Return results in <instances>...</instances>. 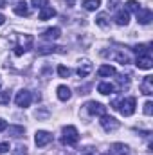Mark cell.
Masks as SVG:
<instances>
[{
	"label": "cell",
	"instance_id": "6da1fadb",
	"mask_svg": "<svg viewBox=\"0 0 153 155\" xmlns=\"http://www.w3.org/2000/svg\"><path fill=\"white\" fill-rule=\"evenodd\" d=\"M135 105H137L135 97H126V99H122V101H119V103H114L112 107H114L115 110H119L124 117H130L135 112Z\"/></svg>",
	"mask_w": 153,
	"mask_h": 155
},
{
	"label": "cell",
	"instance_id": "7a4b0ae2",
	"mask_svg": "<svg viewBox=\"0 0 153 155\" xmlns=\"http://www.w3.org/2000/svg\"><path fill=\"white\" fill-rule=\"evenodd\" d=\"M77 141H79V134H77L76 126H72V124L65 126L63 135H61V143L67 144V146H74V144H77Z\"/></svg>",
	"mask_w": 153,
	"mask_h": 155
},
{
	"label": "cell",
	"instance_id": "3957f363",
	"mask_svg": "<svg viewBox=\"0 0 153 155\" xmlns=\"http://www.w3.org/2000/svg\"><path fill=\"white\" fill-rule=\"evenodd\" d=\"M31 101H33V96H31V92H29V90H20V92L16 94V97H15L16 107H22V108L29 107V105H31Z\"/></svg>",
	"mask_w": 153,
	"mask_h": 155
},
{
	"label": "cell",
	"instance_id": "277c9868",
	"mask_svg": "<svg viewBox=\"0 0 153 155\" xmlns=\"http://www.w3.org/2000/svg\"><path fill=\"white\" fill-rule=\"evenodd\" d=\"M85 108H86V112H88L90 116H103V114L106 112V107H105L103 103H97V101H88V103L85 105Z\"/></svg>",
	"mask_w": 153,
	"mask_h": 155
},
{
	"label": "cell",
	"instance_id": "5b68a950",
	"mask_svg": "<svg viewBox=\"0 0 153 155\" xmlns=\"http://www.w3.org/2000/svg\"><path fill=\"white\" fill-rule=\"evenodd\" d=\"M99 124H101V126H103V130H106V132H114V130L119 128V121H117L115 117L106 116V114H103V116H101Z\"/></svg>",
	"mask_w": 153,
	"mask_h": 155
},
{
	"label": "cell",
	"instance_id": "8992f818",
	"mask_svg": "<svg viewBox=\"0 0 153 155\" xmlns=\"http://www.w3.org/2000/svg\"><path fill=\"white\" fill-rule=\"evenodd\" d=\"M50 141H52V135H50L49 132H45V130H38V132L34 134V143H36V146H38V148L47 146Z\"/></svg>",
	"mask_w": 153,
	"mask_h": 155
},
{
	"label": "cell",
	"instance_id": "52a82bcc",
	"mask_svg": "<svg viewBox=\"0 0 153 155\" xmlns=\"http://www.w3.org/2000/svg\"><path fill=\"white\" fill-rule=\"evenodd\" d=\"M135 15H137V22L142 24V25H148V24L153 20V13H151V9H148V7H146V9L141 7Z\"/></svg>",
	"mask_w": 153,
	"mask_h": 155
},
{
	"label": "cell",
	"instance_id": "ba28073f",
	"mask_svg": "<svg viewBox=\"0 0 153 155\" xmlns=\"http://www.w3.org/2000/svg\"><path fill=\"white\" fill-rule=\"evenodd\" d=\"M135 65L139 67V69H144V71H150L153 67V60L150 54H141L139 58H137V61H135Z\"/></svg>",
	"mask_w": 153,
	"mask_h": 155
},
{
	"label": "cell",
	"instance_id": "9c48e42d",
	"mask_svg": "<svg viewBox=\"0 0 153 155\" xmlns=\"http://www.w3.org/2000/svg\"><path fill=\"white\" fill-rule=\"evenodd\" d=\"M92 69H94V65H92L90 60H81L79 67H77V74H79V78H86L92 72Z\"/></svg>",
	"mask_w": 153,
	"mask_h": 155
},
{
	"label": "cell",
	"instance_id": "30bf717a",
	"mask_svg": "<svg viewBox=\"0 0 153 155\" xmlns=\"http://www.w3.org/2000/svg\"><path fill=\"white\" fill-rule=\"evenodd\" d=\"M141 92L144 96H151L153 94V78L151 76H144V79L141 81Z\"/></svg>",
	"mask_w": 153,
	"mask_h": 155
},
{
	"label": "cell",
	"instance_id": "8fae6325",
	"mask_svg": "<svg viewBox=\"0 0 153 155\" xmlns=\"http://www.w3.org/2000/svg\"><path fill=\"white\" fill-rule=\"evenodd\" d=\"M114 20H115L117 25H128V24H130V13H128L126 9H121V11L115 13Z\"/></svg>",
	"mask_w": 153,
	"mask_h": 155
},
{
	"label": "cell",
	"instance_id": "7c38bea8",
	"mask_svg": "<svg viewBox=\"0 0 153 155\" xmlns=\"http://www.w3.org/2000/svg\"><path fill=\"white\" fill-rule=\"evenodd\" d=\"M13 11H15L18 16H29V7H27L25 0H20V2H16V5L13 7Z\"/></svg>",
	"mask_w": 153,
	"mask_h": 155
},
{
	"label": "cell",
	"instance_id": "4fadbf2b",
	"mask_svg": "<svg viewBox=\"0 0 153 155\" xmlns=\"http://www.w3.org/2000/svg\"><path fill=\"white\" fill-rule=\"evenodd\" d=\"M56 92H58V99H60V101H69V99H70V96H72L70 88H69V87H65V85H60V87L56 88Z\"/></svg>",
	"mask_w": 153,
	"mask_h": 155
},
{
	"label": "cell",
	"instance_id": "5bb4252c",
	"mask_svg": "<svg viewBox=\"0 0 153 155\" xmlns=\"http://www.w3.org/2000/svg\"><path fill=\"white\" fill-rule=\"evenodd\" d=\"M52 16H56V9H54V7L45 5V7L40 9V15H38L40 20H49V18H52Z\"/></svg>",
	"mask_w": 153,
	"mask_h": 155
},
{
	"label": "cell",
	"instance_id": "9a60e30c",
	"mask_svg": "<svg viewBox=\"0 0 153 155\" xmlns=\"http://www.w3.org/2000/svg\"><path fill=\"white\" fill-rule=\"evenodd\" d=\"M99 78H110V76H115V67L112 65H101L99 71H97Z\"/></svg>",
	"mask_w": 153,
	"mask_h": 155
},
{
	"label": "cell",
	"instance_id": "2e32d148",
	"mask_svg": "<svg viewBox=\"0 0 153 155\" xmlns=\"http://www.w3.org/2000/svg\"><path fill=\"white\" fill-rule=\"evenodd\" d=\"M97 92H101L103 96H110V94H114V85L108 83V81H103V83H99Z\"/></svg>",
	"mask_w": 153,
	"mask_h": 155
},
{
	"label": "cell",
	"instance_id": "e0dca14e",
	"mask_svg": "<svg viewBox=\"0 0 153 155\" xmlns=\"http://www.w3.org/2000/svg\"><path fill=\"white\" fill-rule=\"evenodd\" d=\"M43 36L47 40H58L61 36V29H60V27H49V29L43 33Z\"/></svg>",
	"mask_w": 153,
	"mask_h": 155
},
{
	"label": "cell",
	"instance_id": "ac0fdd59",
	"mask_svg": "<svg viewBox=\"0 0 153 155\" xmlns=\"http://www.w3.org/2000/svg\"><path fill=\"white\" fill-rule=\"evenodd\" d=\"M112 153L114 155H128V146L122 143H115L112 144Z\"/></svg>",
	"mask_w": 153,
	"mask_h": 155
},
{
	"label": "cell",
	"instance_id": "d6986e66",
	"mask_svg": "<svg viewBox=\"0 0 153 155\" xmlns=\"http://www.w3.org/2000/svg\"><path fill=\"white\" fill-rule=\"evenodd\" d=\"M99 5H101V0H83V7L86 11H96L99 9Z\"/></svg>",
	"mask_w": 153,
	"mask_h": 155
},
{
	"label": "cell",
	"instance_id": "ffe728a7",
	"mask_svg": "<svg viewBox=\"0 0 153 155\" xmlns=\"http://www.w3.org/2000/svg\"><path fill=\"white\" fill-rule=\"evenodd\" d=\"M7 132H9V135H13V137H20V135H24V126H7L5 128Z\"/></svg>",
	"mask_w": 153,
	"mask_h": 155
},
{
	"label": "cell",
	"instance_id": "44dd1931",
	"mask_svg": "<svg viewBox=\"0 0 153 155\" xmlns=\"http://www.w3.org/2000/svg\"><path fill=\"white\" fill-rule=\"evenodd\" d=\"M96 24H97L99 27H103V29H106V27L110 25V22H108V16H106L105 13H101V15L96 18Z\"/></svg>",
	"mask_w": 153,
	"mask_h": 155
},
{
	"label": "cell",
	"instance_id": "7402d4cb",
	"mask_svg": "<svg viewBox=\"0 0 153 155\" xmlns=\"http://www.w3.org/2000/svg\"><path fill=\"white\" fill-rule=\"evenodd\" d=\"M50 52H65V51H61V47H40L38 49V54H50Z\"/></svg>",
	"mask_w": 153,
	"mask_h": 155
},
{
	"label": "cell",
	"instance_id": "603a6c76",
	"mask_svg": "<svg viewBox=\"0 0 153 155\" xmlns=\"http://www.w3.org/2000/svg\"><path fill=\"white\" fill-rule=\"evenodd\" d=\"M139 9H141V5H139L137 0H128V2H126V11H133V13H137Z\"/></svg>",
	"mask_w": 153,
	"mask_h": 155
},
{
	"label": "cell",
	"instance_id": "cb8c5ba5",
	"mask_svg": "<svg viewBox=\"0 0 153 155\" xmlns=\"http://www.w3.org/2000/svg\"><path fill=\"white\" fill-rule=\"evenodd\" d=\"M9 99H11L9 90H0V105H9Z\"/></svg>",
	"mask_w": 153,
	"mask_h": 155
},
{
	"label": "cell",
	"instance_id": "d4e9b609",
	"mask_svg": "<svg viewBox=\"0 0 153 155\" xmlns=\"http://www.w3.org/2000/svg\"><path fill=\"white\" fill-rule=\"evenodd\" d=\"M115 61H119L121 65H128V63H130V58H128L126 54H122V52H117V54H115Z\"/></svg>",
	"mask_w": 153,
	"mask_h": 155
},
{
	"label": "cell",
	"instance_id": "484cf974",
	"mask_svg": "<svg viewBox=\"0 0 153 155\" xmlns=\"http://www.w3.org/2000/svg\"><path fill=\"white\" fill-rule=\"evenodd\" d=\"M58 74H60L61 78H69V76H70V69H69V67L60 65V67H58Z\"/></svg>",
	"mask_w": 153,
	"mask_h": 155
},
{
	"label": "cell",
	"instance_id": "4316f807",
	"mask_svg": "<svg viewBox=\"0 0 153 155\" xmlns=\"http://www.w3.org/2000/svg\"><path fill=\"white\" fill-rule=\"evenodd\" d=\"M31 4H33L36 9H41V7L49 5V2H47V0H31Z\"/></svg>",
	"mask_w": 153,
	"mask_h": 155
},
{
	"label": "cell",
	"instance_id": "83f0119b",
	"mask_svg": "<svg viewBox=\"0 0 153 155\" xmlns=\"http://www.w3.org/2000/svg\"><path fill=\"white\" fill-rule=\"evenodd\" d=\"M133 51H135V52H141V54H150V52H148V45H135Z\"/></svg>",
	"mask_w": 153,
	"mask_h": 155
},
{
	"label": "cell",
	"instance_id": "f1b7e54d",
	"mask_svg": "<svg viewBox=\"0 0 153 155\" xmlns=\"http://www.w3.org/2000/svg\"><path fill=\"white\" fill-rule=\"evenodd\" d=\"M144 114H146V116H151L153 114V103L151 101H146V103H144Z\"/></svg>",
	"mask_w": 153,
	"mask_h": 155
},
{
	"label": "cell",
	"instance_id": "f546056e",
	"mask_svg": "<svg viewBox=\"0 0 153 155\" xmlns=\"http://www.w3.org/2000/svg\"><path fill=\"white\" fill-rule=\"evenodd\" d=\"M13 155H27V148L25 146H16L13 150Z\"/></svg>",
	"mask_w": 153,
	"mask_h": 155
},
{
	"label": "cell",
	"instance_id": "4dcf8cb0",
	"mask_svg": "<svg viewBox=\"0 0 153 155\" xmlns=\"http://www.w3.org/2000/svg\"><path fill=\"white\" fill-rule=\"evenodd\" d=\"M9 150V143H0V155H4Z\"/></svg>",
	"mask_w": 153,
	"mask_h": 155
},
{
	"label": "cell",
	"instance_id": "1f68e13d",
	"mask_svg": "<svg viewBox=\"0 0 153 155\" xmlns=\"http://www.w3.org/2000/svg\"><path fill=\"white\" fill-rule=\"evenodd\" d=\"M24 52H25V49H22L20 45H16V47H15V54H16V56H22Z\"/></svg>",
	"mask_w": 153,
	"mask_h": 155
},
{
	"label": "cell",
	"instance_id": "d6a6232c",
	"mask_svg": "<svg viewBox=\"0 0 153 155\" xmlns=\"http://www.w3.org/2000/svg\"><path fill=\"white\" fill-rule=\"evenodd\" d=\"M81 155H94V148H90V146H88V148H85Z\"/></svg>",
	"mask_w": 153,
	"mask_h": 155
},
{
	"label": "cell",
	"instance_id": "836d02e7",
	"mask_svg": "<svg viewBox=\"0 0 153 155\" xmlns=\"http://www.w3.org/2000/svg\"><path fill=\"white\" fill-rule=\"evenodd\" d=\"M5 128H7V123H5L4 119H0V132H4Z\"/></svg>",
	"mask_w": 153,
	"mask_h": 155
},
{
	"label": "cell",
	"instance_id": "e575fe53",
	"mask_svg": "<svg viewBox=\"0 0 153 155\" xmlns=\"http://www.w3.org/2000/svg\"><path fill=\"white\" fill-rule=\"evenodd\" d=\"M119 2H121V0H108V5H110V7H117Z\"/></svg>",
	"mask_w": 153,
	"mask_h": 155
},
{
	"label": "cell",
	"instance_id": "d590c367",
	"mask_svg": "<svg viewBox=\"0 0 153 155\" xmlns=\"http://www.w3.org/2000/svg\"><path fill=\"white\" fill-rule=\"evenodd\" d=\"M4 22H5V16H4V15L0 13V25H4Z\"/></svg>",
	"mask_w": 153,
	"mask_h": 155
},
{
	"label": "cell",
	"instance_id": "8d00e7d4",
	"mask_svg": "<svg viewBox=\"0 0 153 155\" xmlns=\"http://www.w3.org/2000/svg\"><path fill=\"white\" fill-rule=\"evenodd\" d=\"M5 5H7V2L5 0H0V7H5Z\"/></svg>",
	"mask_w": 153,
	"mask_h": 155
},
{
	"label": "cell",
	"instance_id": "74e56055",
	"mask_svg": "<svg viewBox=\"0 0 153 155\" xmlns=\"http://www.w3.org/2000/svg\"><path fill=\"white\" fill-rule=\"evenodd\" d=\"M101 155H110V153H101Z\"/></svg>",
	"mask_w": 153,
	"mask_h": 155
},
{
	"label": "cell",
	"instance_id": "f35d334b",
	"mask_svg": "<svg viewBox=\"0 0 153 155\" xmlns=\"http://www.w3.org/2000/svg\"><path fill=\"white\" fill-rule=\"evenodd\" d=\"M69 155H70V153H69Z\"/></svg>",
	"mask_w": 153,
	"mask_h": 155
}]
</instances>
